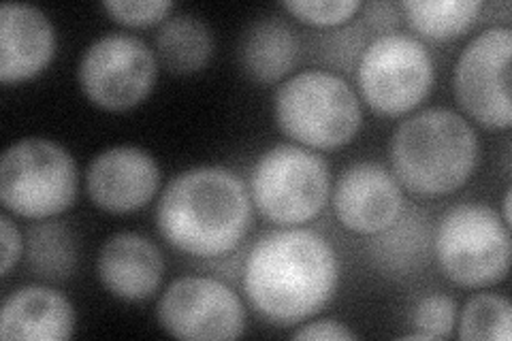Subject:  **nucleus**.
I'll return each instance as SVG.
<instances>
[{
    "instance_id": "obj_1",
    "label": "nucleus",
    "mask_w": 512,
    "mask_h": 341,
    "mask_svg": "<svg viewBox=\"0 0 512 341\" xmlns=\"http://www.w3.org/2000/svg\"><path fill=\"white\" fill-rule=\"evenodd\" d=\"M340 284V261L327 237L282 226L254 241L244 263V292L265 320L288 327L314 318Z\"/></svg>"
},
{
    "instance_id": "obj_2",
    "label": "nucleus",
    "mask_w": 512,
    "mask_h": 341,
    "mask_svg": "<svg viewBox=\"0 0 512 341\" xmlns=\"http://www.w3.org/2000/svg\"><path fill=\"white\" fill-rule=\"evenodd\" d=\"M252 199L239 177L218 165L175 175L158 199L156 224L169 246L188 256L233 252L250 231Z\"/></svg>"
},
{
    "instance_id": "obj_3",
    "label": "nucleus",
    "mask_w": 512,
    "mask_h": 341,
    "mask_svg": "<svg viewBox=\"0 0 512 341\" xmlns=\"http://www.w3.org/2000/svg\"><path fill=\"white\" fill-rule=\"evenodd\" d=\"M480 143L461 113L427 107L395 128L389 143L391 173L416 197H446L468 184Z\"/></svg>"
},
{
    "instance_id": "obj_4",
    "label": "nucleus",
    "mask_w": 512,
    "mask_h": 341,
    "mask_svg": "<svg viewBox=\"0 0 512 341\" xmlns=\"http://www.w3.org/2000/svg\"><path fill=\"white\" fill-rule=\"evenodd\" d=\"M274 113L280 131L310 150L344 148L363 124L355 88L327 69H308L282 81Z\"/></svg>"
},
{
    "instance_id": "obj_5",
    "label": "nucleus",
    "mask_w": 512,
    "mask_h": 341,
    "mask_svg": "<svg viewBox=\"0 0 512 341\" xmlns=\"http://www.w3.org/2000/svg\"><path fill=\"white\" fill-rule=\"evenodd\" d=\"M79 173L73 154L45 137L11 143L0 160V201L9 214L47 220L64 214L77 199Z\"/></svg>"
},
{
    "instance_id": "obj_6",
    "label": "nucleus",
    "mask_w": 512,
    "mask_h": 341,
    "mask_svg": "<svg viewBox=\"0 0 512 341\" xmlns=\"http://www.w3.org/2000/svg\"><path fill=\"white\" fill-rule=\"evenodd\" d=\"M434 256L448 280L463 288H489L510 269V229L485 203H461L446 211L434 233Z\"/></svg>"
},
{
    "instance_id": "obj_7",
    "label": "nucleus",
    "mask_w": 512,
    "mask_h": 341,
    "mask_svg": "<svg viewBox=\"0 0 512 341\" xmlns=\"http://www.w3.org/2000/svg\"><path fill=\"white\" fill-rule=\"evenodd\" d=\"M248 190L263 218L278 226H301L325 209L331 171L327 160L310 148L278 143L256 160Z\"/></svg>"
},
{
    "instance_id": "obj_8",
    "label": "nucleus",
    "mask_w": 512,
    "mask_h": 341,
    "mask_svg": "<svg viewBox=\"0 0 512 341\" xmlns=\"http://www.w3.org/2000/svg\"><path fill=\"white\" fill-rule=\"evenodd\" d=\"M363 101L380 116L399 118L434 90L436 62L427 45L404 32L374 37L357 64Z\"/></svg>"
},
{
    "instance_id": "obj_9",
    "label": "nucleus",
    "mask_w": 512,
    "mask_h": 341,
    "mask_svg": "<svg viewBox=\"0 0 512 341\" xmlns=\"http://www.w3.org/2000/svg\"><path fill=\"white\" fill-rule=\"evenodd\" d=\"M158 79L152 47L128 32H107L92 41L77 64L86 99L105 111H126L148 99Z\"/></svg>"
},
{
    "instance_id": "obj_10",
    "label": "nucleus",
    "mask_w": 512,
    "mask_h": 341,
    "mask_svg": "<svg viewBox=\"0 0 512 341\" xmlns=\"http://www.w3.org/2000/svg\"><path fill=\"white\" fill-rule=\"evenodd\" d=\"M510 54L512 30L491 26L463 47L453 69L459 107L489 131H506L512 124Z\"/></svg>"
},
{
    "instance_id": "obj_11",
    "label": "nucleus",
    "mask_w": 512,
    "mask_h": 341,
    "mask_svg": "<svg viewBox=\"0 0 512 341\" xmlns=\"http://www.w3.org/2000/svg\"><path fill=\"white\" fill-rule=\"evenodd\" d=\"M158 324L178 339H237L246 331V307L237 292L210 275L173 280L156 305Z\"/></svg>"
},
{
    "instance_id": "obj_12",
    "label": "nucleus",
    "mask_w": 512,
    "mask_h": 341,
    "mask_svg": "<svg viewBox=\"0 0 512 341\" xmlns=\"http://www.w3.org/2000/svg\"><path fill=\"white\" fill-rule=\"evenodd\" d=\"M335 218L357 235H376L402 216L404 190L380 162L361 160L342 171L333 186Z\"/></svg>"
},
{
    "instance_id": "obj_13",
    "label": "nucleus",
    "mask_w": 512,
    "mask_h": 341,
    "mask_svg": "<svg viewBox=\"0 0 512 341\" xmlns=\"http://www.w3.org/2000/svg\"><path fill=\"white\" fill-rule=\"evenodd\" d=\"M156 158L135 145H114L96 154L86 173L90 201L107 214H131L146 207L160 188Z\"/></svg>"
},
{
    "instance_id": "obj_14",
    "label": "nucleus",
    "mask_w": 512,
    "mask_h": 341,
    "mask_svg": "<svg viewBox=\"0 0 512 341\" xmlns=\"http://www.w3.org/2000/svg\"><path fill=\"white\" fill-rule=\"evenodd\" d=\"M56 28L47 15L26 3L0 7V81L22 84L39 77L56 56Z\"/></svg>"
},
{
    "instance_id": "obj_15",
    "label": "nucleus",
    "mask_w": 512,
    "mask_h": 341,
    "mask_svg": "<svg viewBox=\"0 0 512 341\" xmlns=\"http://www.w3.org/2000/svg\"><path fill=\"white\" fill-rule=\"evenodd\" d=\"M96 275L109 295L137 303L150 299L165 275V258L154 241L133 231L111 235L96 256Z\"/></svg>"
},
{
    "instance_id": "obj_16",
    "label": "nucleus",
    "mask_w": 512,
    "mask_h": 341,
    "mask_svg": "<svg viewBox=\"0 0 512 341\" xmlns=\"http://www.w3.org/2000/svg\"><path fill=\"white\" fill-rule=\"evenodd\" d=\"M75 327L73 303L50 286L15 288L0 310V339L5 341H62L73 337Z\"/></svg>"
},
{
    "instance_id": "obj_17",
    "label": "nucleus",
    "mask_w": 512,
    "mask_h": 341,
    "mask_svg": "<svg viewBox=\"0 0 512 341\" xmlns=\"http://www.w3.org/2000/svg\"><path fill=\"white\" fill-rule=\"evenodd\" d=\"M367 254L374 267L387 278H408L419 273L434 250L429 216L423 209H404L389 229L370 235Z\"/></svg>"
},
{
    "instance_id": "obj_18",
    "label": "nucleus",
    "mask_w": 512,
    "mask_h": 341,
    "mask_svg": "<svg viewBox=\"0 0 512 341\" xmlns=\"http://www.w3.org/2000/svg\"><path fill=\"white\" fill-rule=\"evenodd\" d=\"M301 43L295 28L280 18H261L250 24L239 43V62L256 84L271 86L295 69Z\"/></svg>"
},
{
    "instance_id": "obj_19",
    "label": "nucleus",
    "mask_w": 512,
    "mask_h": 341,
    "mask_svg": "<svg viewBox=\"0 0 512 341\" xmlns=\"http://www.w3.org/2000/svg\"><path fill=\"white\" fill-rule=\"evenodd\" d=\"M214 56V32L197 15L178 13L158 26L156 58L175 75H192Z\"/></svg>"
},
{
    "instance_id": "obj_20",
    "label": "nucleus",
    "mask_w": 512,
    "mask_h": 341,
    "mask_svg": "<svg viewBox=\"0 0 512 341\" xmlns=\"http://www.w3.org/2000/svg\"><path fill=\"white\" fill-rule=\"evenodd\" d=\"M408 24L431 41H451L468 32L478 20V0H404L399 3Z\"/></svg>"
},
{
    "instance_id": "obj_21",
    "label": "nucleus",
    "mask_w": 512,
    "mask_h": 341,
    "mask_svg": "<svg viewBox=\"0 0 512 341\" xmlns=\"http://www.w3.org/2000/svg\"><path fill=\"white\" fill-rule=\"evenodd\" d=\"M24 254L28 267L45 280H67L77 265L75 237L60 222L30 226Z\"/></svg>"
},
{
    "instance_id": "obj_22",
    "label": "nucleus",
    "mask_w": 512,
    "mask_h": 341,
    "mask_svg": "<svg viewBox=\"0 0 512 341\" xmlns=\"http://www.w3.org/2000/svg\"><path fill=\"white\" fill-rule=\"evenodd\" d=\"M457 335L463 341H510V301L502 295H495V292H478L463 305Z\"/></svg>"
},
{
    "instance_id": "obj_23",
    "label": "nucleus",
    "mask_w": 512,
    "mask_h": 341,
    "mask_svg": "<svg viewBox=\"0 0 512 341\" xmlns=\"http://www.w3.org/2000/svg\"><path fill=\"white\" fill-rule=\"evenodd\" d=\"M367 26L363 22H348L320 37V58L335 69H357L359 58L367 47Z\"/></svg>"
},
{
    "instance_id": "obj_24",
    "label": "nucleus",
    "mask_w": 512,
    "mask_h": 341,
    "mask_svg": "<svg viewBox=\"0 0 512 341\" xmlns=\"http://www.w3.org/2000/svg\"><path fill=\"white\" fill-rule=\"evenodd\" d=\"M282 7L303 24L318 28H340L361 11L357 0H286Z\"/></svg>"
},
{
    "instance_id": "obj_25",
    "label": "nucleus",
    "mask_w": 512,
    "mask_h": 341,
    "mask_svg": "<svg viewBox=\"0 0 512 341\" xmlns=\"http://www.w3.org/2000/svg\"><path fill=\"white\" fill-rule=\"evenodd\" d=\"M412 327L421 331L427 339H448L453 337L457 327V303L453 297L434 292L423 297L414 305Z\"/></svg>"
},
{
    "instance_id": "obj_26",
    "label": "nucleus",
    "mask_w": 512,
    "mask_h": 341,
    "mask_svg": "<svg viewBox=\"0 0 512 341\" xmlns=\"http://www.w3.org/2000/svg\"><path fill=\"white\" fill-rule=\"evenodd\" d=\"M103 9L111 20L122 26L143 28L163 24L173 11V3L169 0H107Z\"/></svg>"
},
{
    "instance_id": "obj_27",
    "label": "nucleus",
    "mask_w": 512,
    "mask_h": 341,
    "mask_svg": "<svg viewBox=\"0 0 512 341\" xmlns=\"http://www.w3.org/2000/svg\"><path fill=\"white\" fill-rule=\"evenodd\" d=\"M26 252V239L9 211L0 216V275L7 278L11 269L20 263Z\"/></svg>"
},
{
    "instance_id": "obj_28",
    "label": "nucleus",
    "mask_w": 512,
    "mask_h": 341,
    "mask_svg": "<svg viewBox=\"0 0 512 341\" xmlns=\"http://www.w3.org/2000/svg\"><path fill=\"white\" fill-rule=\"evenodd\" d=\"M293 339H314V341H350L357 339V333L350 331L344 322L333 318H320L303 324L293 333Z\"/></svg>"
},
{
    "instance_id": "obj_29",
    "label": "nucleus",
    "mask_w": 512,
    "mask_h": 341,
    "mask_svg": "<svg viewBox=\"0 0 512 341\" xmlns=\"http://www.w3.org/2000/svg\"><path fill=\"white\" fill-rule=\"evenodd\" d=\"M365 26L376 30L378 35H389L399 26V5L393 3H370L361 7Z\"/></svg>"
},
{
    "instance_id": "obj_30",
    "label": "nucleus",
    "mask_w": 512,
    "mask_h": 341,
    "mask_svg": "<svg viewBox=\"0 0 512 341\" xmlns=\"http://www.w3.org/2000/svg\"><path fill=\"white\" fill-rule=\"evenodd\" d=\"M510 201H512V194H510V190H506V194H504V203H502V220H504V224L508 226L510 229Z\"/></svg>"
}]
</instances>
